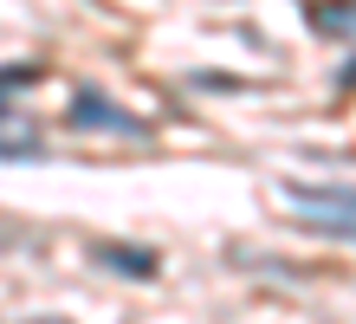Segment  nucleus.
Returning <instances> with one entry per match:
<instances>
[{"label":"nucleus","instance_id":"f257e3e1","mask_svg":"<svg viewBox=\"0 0 356 324\" xmlns=\"http://www.w3.org/2000/svg\"><path fill=\"white\" fill-rule=\"evenodd\" d=\"M285 201L311 221H356V188L337 182H285Z\"/></svg>","mask_w":356,"mask_h":324},{"label":"nucleus","instance_id":"f03ea898","mask_svg":"<svg viewBox=\"0 0 356 324\" xmlns=\"http://www.w3.org/2000/svg\"><path fill=\"white\" fill-rule=\"evenodd\" d=\"M72 123H78V130H117V137H149V123H143L136 111H123V104L97 98L91 84H78V98H72Z\"/></svg>","mask_w":356,"mask_h":324},{"label":"nucleus","instance_id":"7ed1b4c3","mask_svg":"<svg viewBox=\"0 0 356 324\" xmlns=\"http://www.w3.org/2000/svg\"><path fill=\"white\" fill-rule=\"evenodd\" d=\"M305 20H311V33H324V39H356V0H311Z\"/></svg>","mask_w":356,"mask_h":324},{"label":"nucleus","instance_id":"20e7f679","mask_svg":"<svg viewBox=\"0 0 356 324\" xmlns=\"http://www.w3.org/2000/svg\"><path fill=\"white\" fill-rule=\"evenodd\" d=\"M97 266H111V272H156L162 259L156 253H136V247H91Z\"/></svg>","mask_w":356,"mask_h":324},{"label":"nucleus","instance_id":"39448f33","mask_svg":"<svg viewBox=\"0 0 356 324\" xmlns=\"http://www.w3.org/2000/svg\"><path fill=\"white\" fill-rule=\"evenodd\" d=\"M46 143H19V137H0V162H39Z\"/></svg>","mask_w":356,"mask_h":324},{"label":"nucleus","instance_id":"423d86ee","mask_svg":"<svg viewBox=\"0 0 356 324\" xmlns=\"http://www.w3.org/2000/svg\"><path fill=\"white\" fill-rule=\"evenodd\" d=\"M39 72H33V65H7V72H0V91H19V84H33Z\"/></svg>","mask_w":356,"mask_h":324},{"label":"nucleus","instance_id":"0eeeda50","mask_svg":"<svg viewBox=\"0 0 356 324\" xmlns=\"http://www.w3.org/2000/svg\"><path fill=\"white\" fill-rule=\"evenodd\" d=\"M26 324H72V318H26Z\"/></svg>","mask_w":356,"mask_h":324}]
</instances>
